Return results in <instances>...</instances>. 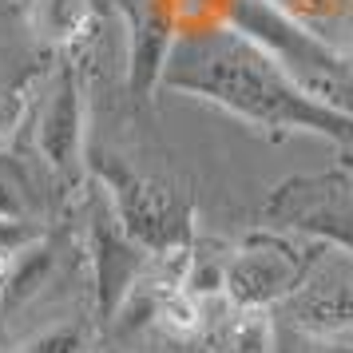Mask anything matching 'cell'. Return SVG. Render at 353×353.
Segmentation results:
<instances>
[{"label": "cell", "mask_w": 353, "mask_h": 353, "mask_svg": "<svg viewBox=\"0 0 353 353\" xmlns=\"http://www.w3.org/2000/svg\"><path fill=\"white\" fill-rule=\"evenodd\" d=\"M24 353H83V334L76 325H56V330L36 337Z\"/></svg>", "instance_id": "12"}, {"label": "cell", "mask_w": 353, "mask_h": 353, "mask_svg": "<svg viewBox=\"0 0 353 353\" xmlns=\"http://www.w3.org/2000/svg\"><path fill=\"white\" fill-rule=\"evenodd\" d=\"M270 353H330V350H325L314 334H302V330L286 325L282 318H274V325H270Z\"/></svg>", "instance_id": "10"}, {"label": "cell", "mask_w": 353, "mask_h": 353, "mask_svg": "<svg viewBox=\"0 0 353 353\" xmlns=\"http://www.w3.org/2000/svg\"><path fill=\"white\" fill-rule=\"evenodd\" d=\"M0 214L8 219H32L40 214V194H36L32 171L20 159H12L4 147H0Z\"/></svg>", "instance_id": "8"}, {"label": "cell", "mask_w": 353, "mask_h": 353, "mask_svg": "<svg viewBox=\"0 0 353 353\" xmlns=\"http://www.w3.org/2000/svg\"><path fill=\"white\" fill-rule=\"evenodd\" d=\"M350 68H353V56H350Z\"/></svg>", "instance_id": "14"}, {"label": "cell", "mask_w": 353, "mask_h": 353, "mask_svg": "<svg viewBox=\"0 0 353 353\" xmlns=\"http://www.w3.org/2000/svg\"><path fill=\"white\" fill-rule=\"evenodd\" d=\"M36 151L56 175H76L83 163V99L72 68H60L36 112Z\"/></svg>", "instance_id": "5"}, {"label": "cell", "mask_w": 353, "mask_h": 353, "mask_svg": "<svg viewBox=\"0 0 353 353\" xmlns=\"http://www.w3.org/2000/svg\"><path fill=\"white\" fill-rule=\"evenodd\" d=\"M96 250H99V302L103 310H112L131 286H135V274H139V246L123 234V226L112 219H99L96 214Z\"/></svg>", "instance_id": "7"}, {"label": "cell", "mask_w": 353, "mask_h": 353, "mask_svg": "<svg viewBox=\"0 0 353 353\" xmlns=\"http://www.w3.org/2000/svg\"><path fill=\"white\" fill-rule=\"evenodd\" d=\"M282 314L278 318L302 330V334L325 337V334H341L353 330V278L350 274H318L310 282H298L282 298Z\"/></svg>", "instance_id": "6"}, {"label": "cell", "mask_w": 353, "mask_h": 353, "mask_svg": "<svg viewBox=\"0 0 353 353\" xmlns=\"http://www.w3.org/2000/svg\"><path fill=\"white\" fill-rule=\"evenodd\" d=\"M266 214L353 254V191L337 179H298L278 187Z\"/></svg>", "instance_id": "4"}, {"label": "cell", "mask_w": 353, "mask_h": 353, "mask_svg": "<svg viewBox=\"0 0 353 353\" xmlns=\"http://www.w3.org/2000/svg\"><path fill=\"white\" fill-rule=\"evenodd\" d=\"M302 282V258L282 239H250L223 262V290L239 310L282 302Z\"/></svg>", "instance_id": "3"}, {"label": "cell", "mask_w": 353, "mask_h": 353, "mask_svg": "<svg viewBox=\"0 0 353 353\" xmlns=\"http://www.w3.org/2000/svg\"><path fill=\"white\" fill-rule=\"evenodd\" d=\"M159 80L171 92L207 99L250 128L290 135H325L353 143V112L310 96L274 52L239 28H210L175 40L163 56Z\"/></svg>", "instance_id": "1"}, {"label": "cell", "mask_w": 353, "mask_h": 353, "mask_svg": "<svg viewBox=\"0 0 353 353\" xmlns=\"http://www.w3.org/2000/svg\"><path fill=\"white\" fill-rule=\"evenodd\" d=\"M36 239H40V226L32 219H8V214H0V258L20 254Z\"/></svg>", "instance_id": "11"}, {"label": "cell", "mask_w": 353, "mask_h": 353, "mask_svg": "<svg viewBox=\"0 0 353 353\" xmlns=\"http://www.w3.org/2000/svg\"><path fill=\"white\" fill-rule=\"evenodd\" d=\"M108 187H112V214L123 226L139 250H179L191 239V207L179 191L167 183L139 175H123V171H108Z\"/></svg>", "instance_id": "2"}, {"label": "cell", "mask_w": 353, "mask_h": 353, "mask_svg": "<svg viewBox=\"0 0 353 353\" xmlns=\"http://www.w3.org/2000/svg\"><path fill=\"white\" fill-rule=\"evenodd\" d=\"M24 115H28V99L17 96V92H0V147L17 135Z\"/></svg>", "instance_id": "13"}, {"label": "cell", "mask_w": 353, "mask_h": 353, "mask_svg": "<svg viewBox=\"0 0 353 353\" xmlns=\"http://www.w3.org/2000/svg\"><path fill=\"white\" fill-rule=\"evenodd\" d=\"M155 314L163 318V325L171 330V334H194L199 325H203V314H199V302H194L187 290H171V294H163L159 305H155Z\"/></svg>", "instance_id": "9"}]
</instances>
